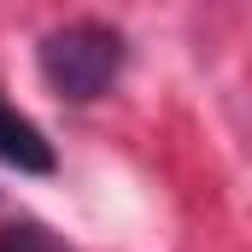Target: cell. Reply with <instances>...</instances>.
I'll use <instances>...</instances> for the list:
<instances>
[{
  "label": "cell",
  "mask_w": 252,
  "mask_h": 252,
  "mask_svg": "<svg viewBox=\"0 0 252 252\" xmlns=\"http://www.w3.org/2000/svg\"><path fill=\"white\" fill-rule=\"evenodd\" d=\"M0 158L18 164V170H35V176L53 170V147H47V135L30 124V118H18L6 100H0Z\"/></svg>",
  "instance_id": "2"
},
{
  "label": "cell",
  "mask_w": 252,
  "mask_h": 252,
  "mask_svg": "<svg viewBox=\"0 0 252 252\" xmlns=\"http://www.w3.org/2000/svg\"><path fill=\"white\" fill-rule=\"evenodd\" d=\"M41 76L64 100H100L124 70V35L100 18H70L41 35Z\"/></svg>",
  "instance_id": "1"
},
{
  "label": "cell",
  "mask_w": 252,
  "mask_h": 252,
  "mask_svg": "<svg viewBox=\"0 0 252 252\" xmlns=\"http://www.w3.org/2000/svg\"><path fill=\"white\" fill-rule=\"evenodd\" d=\"M0 252H64L41 223H12V229H0Z\"/></svg>",
  "instance_id": "3"
}]
</instances>
